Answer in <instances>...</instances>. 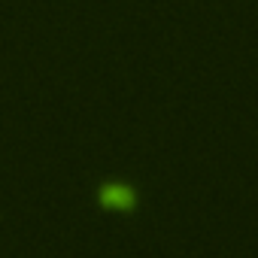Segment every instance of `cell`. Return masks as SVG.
Returning a JSON list of instances; mask_svg holds the SVG:
<instances>
[{
  "mask_svg": "<svg viewBox=\"0 0 258 258\" xmlns=\"http://www.w3.org/2000/svg\"><path fill=\"white\" fill-rule=\"evenodd\" d=\"M100 204L103 207H112V210H127V207L134 204V191L124 188V185H103Z\"/></svg>",
  "mask_w": 258,
  "mask_h": 258,
  "instance_id": "cell-1",
  "label": "cell"
}]
</instances>
